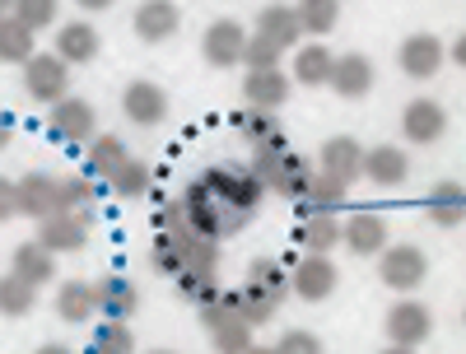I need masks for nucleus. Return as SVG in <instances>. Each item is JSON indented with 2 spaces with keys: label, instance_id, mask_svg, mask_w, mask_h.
<instances>
[{
  "label": "nucleus",
  "instance_id": "27",
  "mask_svg": "<svg viewBox=\"0 0 466 354\" xmlns=\"http://www.w3.org/2000/svg\"><path fill=\"white\" fill-rule=\"evenodd\" d=\"M299 248L303 252H318V257H327L336 243H340V219L331 215V210H318V215H303L299 219Z\"/></svg>",
  "mask_w": 466,
  "mask_h": 354
},
{
  "label": "nucleus",
  "instance_id": "15",
  "mask_svg": "<svg viewBox=\"0 0 466 354\" xmlns=\"http://www.w3.org/2000/svg\"><path fill=\"white\" fill-rule=\"evenodd\" d=\"M19 215H28V219L66 215V210H61V182L47 177V173H28V177H19Z\"/></svg>",
  "mask_w": 466,
  "mask_h": 354
},
{
  "label": "nucleus",
  "instance_id": "28",
  "mask_svg": "<svg viewBox=\"0 0 466 354\" xmlns=\"http://www.w3.org/2000/svg\"><path fill=\"white\" fill-rule=\"evenodd\" d=\"M33 56H37V33L19 15L0 19V61L5 66H28Z\"/></svg>",
  "mask_w": 466,
  "mask_h": 354
},
{
  "label": "nucleus",
  "instance_id": "34",
  "mask_svg": "<svg viewBox=\"0 0 466 354\" xmlns=\"http://www.w3.org/2000/svg\"><path fill=\"white\" fill-rule=\"evenodd\" d=\"M37 308V285L19 280V275H0V318H28Z\"/></svg>",
  "mask_w": 466,
  "mask_h": 354
},
{
  "label": "nucleus",
  "instance_id": "48",
  "mask_svg": "<svg viewBox=\"0 0 466 354\" xmlns=\"http://www.w3.org/2000/svg\"><path fill=\"white\" fill-rule=\"evenodd\" d=\"M452 61H457V66L466 70V33H461V37H457V43H452Z\"/></svg>",
  "mask_w": 466,
  "mask_h": 354
},
{
  "label": "nucleus",
  "instance_id": "6",
  "mask_svg": "<svg viewBox=\"0 0 466 354\" xmlns=\"http://www.w3.org/2000/svg\"><path fill=\"white\" fill-rule=\"evenodd\" d=\"M248 37H252V33H243L238 19H215V24L206 28V37H201V56H206V66H215V70L238 66L243 52H248Z\"/></svg>",
  "mask_w": 466,
  "mask_h": 354
},
{
  "label": "nucleus",
  "instance_id": "12",
  "mask_svg": "<svg viewBox=\"0 0 466 354\" xmlns=\"http://www.w3.org/2000/svg\"><path fill=\"white\" fill-rule=\"evenodd\" d=\"M94 298H98V318H112V322H131L140 308V289L127 275H103V280H94Z\"/></svg>",
  "mask_w": 466,
  "mask_h": 354
},
{
  "label": "nucleus",
  "instance_id": "37",
  "mask_svg": "<svg viewBox=\"0 0 466 354\" xmlns=\"http://www.w3.org/2000/svg\"><path fill=\"white\" fill-rule=\"evenodd\" d=\"M89 354H136V336H131V327L103 318V327H94Z\"/></svg>",
  "mask_w": 466,
  "mask_h": 354
},
{
  "label": "nucleus",
  "instance_id": "41",
  "mask_svg": "<svg viewBox=\"0 0 466 354\" xmlns=\"http://www.w3.org/2000/svg\"><path fill=\"white\" fill-rule=\"evenodd\" d=\"M308 182H313V168H308V159H299V154H285V168H280L276 196H285V201H303Z\"/></svg>",
  "mask_w": 466,
  "mask_h": 354
},
{
  "label": "nucleus",
  "instance_id": "22",
  "mask_svg": "<svg viewBox=\"0 0 466 354\" xmlns=\"http://www.w3.org/2000/svg\"><path fill=\"white\" fill-rule=\"evenodd\" d=\"M364 177L378 182V187H401V182L410 177L406 149H397V145H373V149H364Z\"/></svg>",
  "mask_w": 466,
  "mask_h": 354
},
{
  "label": "nucleus",
  "instance_id": "3",
  "mask_svg": "<svg viewBox=\"0 0 466 354\" xmlns=\"http://www.w3.org/2000/svg\"><path fill=\"white\" fill-rule=\"evenodd\" d=\"M24 89H28L33 103L56 107L61 98H70V66H66L56 52H37V56L24 66Z\"/></svg>",
  "mask_w": 466,
  "mask_h": 354
},
{
  "label": "nucleus",
  "instance_id": "31",
  "mask_svg": "<svg viewBox=\"0 0 466 354\" xmlns=\"http://www.w3.org/2000/svg\"><path fill=\"white\" fill-rule=\"evenodd\" d=\"M345 196H350V182H340V177H331V173H313V182H308L303 201H299V215L336 210V206H345Z\"/></svg>",
  "mask_w": 466,
  "mask_h": 354
},
{
  "label": "nucleus",
  "instance_id": "16",
  "mask_svg": "<svg viewBox=\"0 0 466 354\" xmlns=\"http://www.w3.org/2000/svg\"><path fill=\"white\" fill-rule=\"evenodd\" d=\"M289 89L294 80L285 70H248V80H243V103L248 107H261V112H276L289 103Z\"/></svg>",
  "mask_w": 466,
  "mask_h": 354
},
{
  "label": "nucleus",
  "instance_id": "50",
  "mask_svg": "<svg viewBox=\"0 0 466 354\" xmlns=\"http://www.w3.org/2000/svg\"><path fill=\"white\" fill-rule=\"evenodd\" d=\"M15 15V0H0V19H10Z\"/></svg>",
  "mask_w": 466,
  "mask_h": 354
},
{
  "label": "nucleus",
  "instance_id": "4",
  "mask_svg": "<svg viewBox=\"0 0 466 354\" xmlns=\"http://www.w3.org/2000/svg\"><path fill=\"white\" fill-rule=\"evenodd\" d=\"M201 182H206V187L219 196L224 206H233V210H252V215H257L261 196H266V187H261L248 168H228V164L206 168V173H201Z\"/></svg>",
  "mask_w": 466,
  "mask_h": 354
},
{
  "label": "nucleus",
  "instance_id": "23",
  "mask_svg": "<svg viewBox=\"0 0 466 354\" xmlns=\"http://www.w3.org/2000/svg\"><path fill=\"white\" fill-rule=\"evenodd\" d=\"M10 270L19 275V280H28V285L43 289V285L56 280V252H47L37 238H33V243H19V248L10 252Z\"/></svg>",
  "mask_w": 466,
  "mask_h": 354
},
{
  "label": "nucleus",
  "instance_id": "51",
  "mask_svg": "<svg viewBox=\"0 0 466 354\" xmlns=\"http://www.w3.org/2000/svg\"><path fill=\"white\" fill-rule=\"evenodd\" d=\"M382 354H415V349H410V345H387Z\"/></svg>",
  "mask_w": 466,
  "mask_h": 354
},
{
  "label": "nucleus",
  "instance_id": "49",
  "mask_svg": "<svg viewBox=\"0 0 466 354\" xmlns=\"http://www.w3.org/2000/svg\"><path fill=\"white\" fill-rule=\"evenodd\" d=\"M33 354H70V349H66V345H37Z\"/></svg>",
  "mask_w": 466,
  "mask_h": 354
},
{
  "label": "nucleus",
  "instance_id": "19",
  "mask_svg": "<svg viewBox=\"0 0 466 354\" xmlns=\"http://www.w3.org/2000/svg\"><path fill=\"white\" fill-rule=\"evenodd\" d=\"M424 215H430L439 228H457V224L466 219V187L452 182V177L434 182L430 196H424Z\"/></svg>",
  "mask_w": 466,
  "mask_h": 354
},
{
  "label": "nucleus",
  "instance_id": "39",
  "mask_svg": "<svg viewBox=\"0 0 466 354\" xmlns=\"http://www.w3.org/2000/svg\"><path fill=\"white\" fill-rule=\"evenodd\" d=\"M248 280H252V285H261V289H270L276 298H289V270H285L276 257H252Z\"/></svg>",
  "mask_w": 466,
  "mask_h": 354
},
{
  "label": "nucleus",
  "instance_id": "9",
  "mask_svg": "<svg viewBox=\"0 0 466 354\" xmlns=\"http://www.w3.org/2000/svg\"><path fill=\"white\" fill-rule=\"evenodd\" d=\"M182 206H187V224L201 233V238H215V243H224L219 233H224V201L219 196L197 177L187 191H182Z\"/></svg>",
  "mask_w": 466,
  "mask_h": 354
},
{
  "label": "nucleus",
  "instance_id": "13",
  "mask_svg": "<svg viewBox=\"0 0 466 354\" xmlns=\"http://www.w3.org/2000/svg\"><path fill=\"white\" fill-rule=\"evenodd\" d=\"M131 28H136L140 43H168V37H177V28H182V10L173 5V0H145V5L136 10V19H131Z\"/></svg>",
  "mask_w": 466,
  "mask_h": 354
},
{
  "label": "nucleus",
  "instance_id": "1",
  "mask_svg": "<svg viewBox=\"0 0 466 354\" xmlns=\"http://www.w3.org/2000/svg\"><path fill=\"white\" fill-rule=\"evenodd\" d=\"M424 275H430V257H424L415 243H397V248H382L378 252V280L397 294H410L424 285Z\"/></svg>",
  "mask_w": 466,
  "mask_h": 354
},
{
  "label": "nucleus",
  "instance_id": "2",
  "mask_svg": "<svg viewBox=\"0 0 466 354\" xmlns=\"http://www.w3.org/2000/svg\"><path fill=\"white\" fill-rule=\"evenodd\" d=\"M340 285V270L331 257H318V252H303L289 270V294L303 298V303H327Z\"/></svg>",
  "mask_w": 466,
  "mask_h": 354
},
{
  "label": "nucleus",
  "instance_id": "46",
  "mask_svg": "<svg viewBox=\"0 0 466 354\" xmlns=\"http://www.w3.org/2000/svg\"><path fill=\"white\" fill-rule=\"evenodd\" d=\"M15 140V116H5V112H0V149H5Z\"/></svg>",
  "mask_w": 466,
  "mask_h": 354
},
{
  "label": "nucleus",
  "instance_id": "14",
  "mask_svg": "<svg viewBox=\"0 0 466 354\" xmlns=\"http://www.w3.org/2000/svg\"><path fill=\"white\" fill-rule=\"evenodd\" d=\"M37 243H43L47 252H85L89 243V224L80 215H47V219H37Z\"/></svg>",
  "mask_w": 466,
  "mask_h": 354
},
{
  "label": "nucleus",
  "instance_id": "18",
  "mask_svg": "<svg viewBox=\"0 0 466 354\" xmlns=\"http://www.w3.org/2000/svg\"><path fill=\"white\" fill-rule=\"evenodd\" d=\"M340 243L355 252V257H378L382 248H387V219L382 215H350L345 224H340Z\"/></svg>",
  "mask_w": 466,
  "mask_h": 354
},
{
  "label": "nucleus",
  "instance_id": "24",
  "mask_svg": "<svg viewBox=\"0 0 466 354\" xmlns=\"http://www.w3.org/2000/svg\"><path fill=\"white\" fill-rule=\"evenodd\" d=\"M257 33H261V37H270V43H276L280 52L299 47V43H303L299 10H294V5H266V10L257 15Z\"/></svg>",
  "mask_w": 466,
  "mask_h": 354
},
{
  "label": "nucleus",
  "instance_id": "36",
  "mask_svg": "<svg viewBox=\"0 0 466 354\" xmlns=\"http://www.w3.org/2000/svg\"><path fill=\"white\" fill-rule=\"evenodd\" d=\"M294 10H299L303 33H313V37H327L340 24V0H299Z\"/></svg>",
  "mask_w": 466,
  "mask_h": 354
},
{
  "label": "nucleus",
  "instance_id": "30",
  "mask_svg": "<svg viewBox=\"0 0 466 354\" xmlns=\"http://www.w3.org/2000/svg\"><path fill=\"white\" fill-rule=\"evenodd\" d=\"M173 289H177L191 308H206L210 298H219V294H224L215 266H187V270L177 275V280H173Z\"/></svg>",
  "mask_w": 466,
  "mask_h": 354
},
{
  "label": "nucleus",
  "instance_id": "52",
  "mask_svg": "<svg viewBox=\"0 0 466 354\" xmlns=\"http://www.w3.org/2000/svg\"><path fill=\"white\" fill-rule=\"evenodd\" d=\"M243 354H276V349H266V345H252V349H243Z\"/></svg>",
  "mask_w": 466,
  "mask_h": 354
},
{
  "label": "nucleus",
  "instance_id": "54",
  "mask_svg": "<svg viewBox=\"0 0 466 354\" xmlns=\"http://www.w3.org/2000/svg\"><path fill=\"white\" fill-rule=\"evenodd\" d=\"M461 322H466V312H461Z\"/></svg>",
  "mask_w": 466,
  "mask_h": 354
},
{
  "label": "nucleus",
  "instance_id": "25",
  "mask_svg": "<svg viewBox=\"0 0 466 354\" xmlns=\"http://www.w3.org/2000/svg\"><path fill=\"white\" fill-rule=\"evenodd\" d=\"M98 312V298H94V280H66L56 289V318L70 322V327H85Z\"/></svg>",
  "mask_w": 466,
  "mask_h": 354
},
{
  "label": "nucleus",
  "instance_id": "47",
  "mask_svg": "<svg viewBox=\"0 0 466 354\" xmlns=\"http://www.w3.org/2000/svg\"><path fill=\"white\" fill-rule=\"evenodd\" d=\"M75 5H80V10H89V15H98V10H112L116 0H75Z\"/></svg>",
  "mask_w": 466,
  "mask_h": 354
},
{
  "label": "nucleus",
  "instance_id": "43",
  "mask_svg": "<svg viewBox=\"0 0 466 354\" xmlns=\"http://www.w3.org/2000/svg\"><path fill=\"white\" fill-rule=\"evenodd\" d=\"M15 15L33 28V33H43L56 24V0H15Z\"/></svg>",
  "mask_w": 466,
  "mask_h": 354
},
{
  "label": "nucleus",
  "instance_id": "40",
  "mask_svg": "<svg viewBox=\"0 0 466 354\" xmlns=\"http://www.w3.org/2000/svg\"><path fill=\"white\" fill-rule=\"evenodd\" d=\"M252 322H243V318H233V322H224V327H215L210 331V345H215V354H243V349H252L257 340H252Z\"/></svg>",
  "mask_w": 466,
  "mask_h": 354
},
{
  "label": "nucleus",
  "instance_id": "44",
  "mask_svg": "<svg viewBox=\"0 0 466 354\" xmlns=\"http://www.w3.org/2000/svg\"><path fill=\"white\" fill-rule=\"evenodd\" d=\"M276 354H327V349H322V340H318L313 331H299V327H294V331L280 336Z\"/></svg>",
  "mask_w": 466,
  "mask_h": 354
},
{
  "label": "nucleus",
  "instance_id": "17",
  "mask_svg": "<svg viewBox=\"0 0 466 354\" xmlns=\"http://www.w3.org/2000/svg\"><path fill=\"white\" fill-rule=\"evenodd\" d=\"M331 89H336L345 103L364 98V94L373 89V61H369L364 52H345V56H336V66H331Z\"/></svg>",
  "mask_w": 466,
  "mask_h": 354
},
{
  "label": "nucleus",
  "instance_id": "42",
  "mask_svg": "<svg viewBox=\"0 0 466 354\" xmlns=\"http://www.w3.org/2000/svg\"><path fill=\"white\" fill-rule=\"evenodd\" d=\"M243 66H248V70H280V47L270 43V37L252 33V37H248V52H243Z\"/></svg>",
  "mask_w": 466,
  "mask_h": 354
},
{
  "label": "nucleus",
  "instance_id": "21",
  "mask_svg": "<svg viewBox=\"0 0 466 354\" xmlns=\"http://www.w3.org/2000/svg\"><path fill=\"white\" fill-rule=\"evenodd\" d=\"M318 164H322V173H331L340 182H355V177H364V149L350 136H331L318 154Z\"/></svg>",
  "mask_w": 466,
  "mask_h": 354
},
{
  "label": "nucleus",
  "instance_id": "35",
  "mask_svg": "<svg viewBox=\"0 0 466 354\" xmlns=\"http://www.w3.org/2000/svg\"><path fill=\"white\" fill-rule=\"evenodd\" d=\"M116 196H122V201H140V196L154 187V168L145 164V159H127L122 168L112 173V182H107Z\"/></svg>",
  "mask_w": 466,
  "mask_h": 354
},
{
  "label": "nucleus",
  "instance_id": "45",
  "mask_svg": "<svg viewBox=\"0 0 466 354\" xmlns=\"http://www.w3.org/2000/svg\"><path fill=\"white\" fill-rule=\"evenodd\" d=\"M15 215H19V182L0 177V224L15 219Z\"/></svg>",
  "mask_w": 466,
  "mask_h": 354
},
{
  "label": "nucleus",
  "instance_id": "5",
  "mask_svg": "<svg viewBox=\"0 0 466 354\" xmlns=\"http://www.w3.org/2000/svg\"><path fill=\"white\" fill-rule=\"evenodd\" d=\"M382 331H387V345H410V349H415V345L430 340V331H434V312L424 308V303H415V298H401V303L387 308Z\"/></svg>",
  "mask_w": 466,
  "mask_h": 354
},
{
  "label": "nucleus",
  "instance_id": "32",
  "mask_svg": "<svg viewBox=\"0 0 466 354\" xmlns=\"http://www.w3.org/2000/svg\"><path fill=\"white\" fill-rule=\"evenodd\" d=\"M131 159L127 154V145L116 140V136H98L94 145H89V159H85V173L94 177V182H112V173L122 168Z\"/></svg>",
  "mask_w": 466,
  "mask_h": 354
},
{
  "label": "nucleus",
  "instance_id": "53",
  "mask_svg": "<svg viewBox=\"0 0 466 354\" xmlns=\"http://www.w3.org/2000/svg\"><path fill=\"white\" fill-rule=\"evenodd\" d=\"M145 354H177V349H145Z\"/></svg>",
  "mask_w": 466,
  "mask_h": 354
},
{
  "label": "nucleus",
  "instance_id": "26",
  "mask_svg": "<svg viewBox=\"0 0 466 354\" xmlns=\"http://www.w3.org/2000/svg\"><path fill=\"white\" fill-rule=\"evenodd\" d=\"M233 122V131H238L252 149L257 145H285V131H280V122H276V112H261V107H238L228 116Z\"/></svg>",
  "mask_w": 466,
  "mask_h": 354
},
{
  "label": "nucleus",
  "instance_id": "33",
  "mask_svg": "<svg viewBox=\"0 0 466 354\" xmlns=\"http://www.w3.org/2000/svg\"><path fill=\"white\" fill-rule=\"evenodd\" d=\"M233 303H238V312L252 322V327H266L270 318H276V308L285 303V298H276L270 289H261V285H243V289H233Z\"/></svg>",
  "mask_w": 466,
  "mask_h": 354
},
{
  "label": "nucleus",
  "instance_id": "10",
  "mask_svg": "<svg viewBox=\"0 0 466 354\" xmlns=\"http://www.w3.org/2000/svg\"><path fill=\"white\" fill-rule=\"evenodd\" d=\"M443 131H448L443 103H434V98H410V103H406V112H401V136H406L410 145H434V140H443Z\"/></svg>",
  "mask_w": 466,
  "mask_h": 354
},
{
  "label": "nucleus",
  "instance_id": "8",
  "mask_svg": "<svg viewBox=\"0 0 466 354\" xmlns=\"http://www.w3.org/2000/svg\"><path fill=\"white\" fill-rule=\"evenodd\" d=\"M443 61H448V47L434 33H410L401 43V52H397V66L410 75V80H434V75L443 70Z\"/></svg>",
  "mask_w": 466,
  "mask_h": 354
},
{
  "label": "nucleus",
  "instance_id": "7",
  "mask_svg": "<svg viewBox=\"0 0 466 354\" xmlns=\"http://www.w3.org/2000/svg\"><path fill=\"white\" fill-rule=\"evenodd\" d=\"M94 126H98V112H94V103H85V98H61V103L52 107V116H47V131H52L56 140H66V145L94 140Z\"/></svg>",
  "mask_w": 466,
  "mask_h": 354
},
{
  "label": "nucleus",
  "instance_id": "20",
  "mask_svg": "<svg viewBox=\"0 0 466 354\" xmlns=\"http://www.w3.org/2000/svg\"><path fill=\"white\" fill-rule=\"evenodd\" d=\"M98 47H103V43H98V28L85 24V19L56 28V56H61L66 66H89V61L98 56Z\"/></svg>",
  "mask_w": 466,
  "mask_h": 354
},
{
  "label": "nucleus",
  "instance_id": "29",
  "mask_svg": "<svg viewBox=\"0 0 466 354\" xmlns=\"http://www.w3.org/2000/svg\"><path fill=\"white\" fill-rule=\"evenodd\" d=\"M331 66H336V56H331L322 43L299 47V52H294V85H303V89H322V85H331Z\"/></svg>",
  "mask_w": 466,
  "mask_h": 354
},
{
  "label": "nucleus",
  "instance_id": "11",
  "mask_svg": "<svg viewBox=\"0 0 466 354\" xmlns=\"http://www.w3.org/2000/svg\"><path fill=\"white\" fill-rule=\"evenodd\" d=\"M122 112L131 116V126H159L168 116V94L154 80H131L122 89Z\"/></svg>",
  "mask_w": 466,
  "mask_h": 354
},
{
  "label": "nucleus",
  "instance_id": "38",
  "mask_svg": "<svg viewBox=\"0 0 466 354\" xmlns=\"http://www.w3.org/2000/svg\"><path fill=\"white\" fill-rule=\"evenodd\" d=\"M98 201V182L89 173H75V177H61V210L66 215H80V210H94Z\"/></svg>",
  "mask_w": 466,
  "mask_h": 354
}]
</instances>
